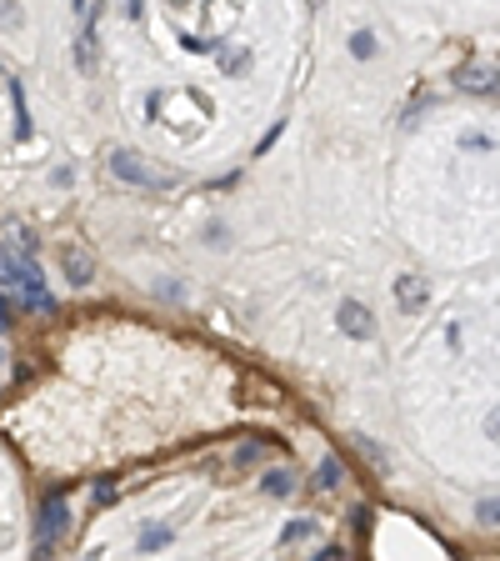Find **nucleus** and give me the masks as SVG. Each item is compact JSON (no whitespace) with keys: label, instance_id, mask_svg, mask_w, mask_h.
<instances>
[{"label":"nucleus","instance_id":"obj_1","mask_svg":"<svg viewBox=\"0 0 500 561\" xmlns=\"http://www.w3.org/2000/svg\"><path fill=\"white\" fill-rule=\"evenodd\" d=\"M0 291L21 296V306H30V311L55 306L50 291H46V280H40V266L25 251H11V246H0Z\"/></svg>","mask_w":500,"mask_h":561},{"label":"nucleus","instance_id":"obj_2","mask_svg":"<svg viewBox=\"0 0 500 561\" xmlns=\"http://www.w3.org/2000/svg\"><path fill=\"white\" fill-rule=\"evenodd\" d=\"M111 176H121L125 186H140V191H165V186H175L171 171L146 166L136 151H111Z\"/></svg>","mask_w":500,"mask_h":561},{"label":"nucleus","instance_id":"obj_3","mask_svg":"<svg viewBox=\"0 0 500 561\" xmlns=\"http://www.w3.org/2000/svg\"><path fill=\"white\" fill-rule=\"evenodd\" d=\"M65 532V497L61 491H50L46 501H40V522H36V551H50L55 541H61Z\"/></svg>","mask_w":500,"mask_h":561},{"label":"nucleus","instance_id":"obj_4","mask_svg":"<svg viewBox=\"0 0 500 561\" xmlns=\"http://www.w3.org/2000/svg\"><path fill=\"white\" fill-rule=\"evenodd\" d=\"M336 326L350 336V341H371V336H375V321H371V311H365L361 301H340Z\"/></svg>","mask_w":500,"mask_h":561},{"label":"nucleus","instance_id":"obj_5","mask_svg":"<svg viewBox=\"0 0 500 561\" xmlns=\"http://www.w3.org/2000/svg\"><path fill=\"white\" fill-rule=\"evenodd\" d=\"M61 261H65V276H71L75 286H90V271H96V266H90V255H80L75 246H65Z\"/></svg>","mask_w":500,"mask_h":561},{"label":"nucleus","instance_id":"obj_6","mask_svg":"<svg viewBox=\"0 0 500 561\" xmlns=\"http://www.w3.org/2000/svg\"><path fill=\"white\" fill-rule=\"evenodd\" d=\"M265 491H271V497H290V491H296V476L286 472V466H275V472H265Z\"/></svg>","mask_w":500,"mask_h":561},{"label":"nucleus","instance_id":"obj_7","mask_svg":"<svg viewBox=\"0 0 500 561\" xmlns=\"http://www.w3.org/2000/svg\"><path fill=\"white\" fill-rule=\"evenodd\" d=\"M321 532V522H311V516H305V522H290L286 532H280V547H296V541H305V536H315Z\"/></svg>","mask_w":500,"mask_h":561},{"label":"nucleus","instance_id":"obj_8","mask_svg":"<svg viewBox=\"0 0 500 561\" xmlns=\"http://www.w3.org/2000/svg\"><path fill=\"white\" fill-rule=\"evenodd\" d=\"M11 101H15V136H30V115H25V96H21V86L11 80Z\"/></svg>","mask_w":500,"mask_h":561},{"label":"nucleus","instance_id":"obj_9","mask_svg":"<svg viewBox=\"0 0 500 561\" xmlns=\"http://www.w3.org/2000/svg\"><path fill=\"white\" fill-rule=\"evenodd\" d=\"M396 301H405V306H421V301H425V286H415V280H396Z\"/></svg>","mask_w":500,"mask_h":561},{"label":"nucleus","instance_id":"obj_10","mask_svg":"<svg viewBox=\"0 0 500 561\" xmlns=\"http://www.w3.org/2000/svg\"><path fill=\"white\" fill-rule=\"evenodd\" d=\"M315 476H321V486H325V491H336V486H340V461H336V456H325V461H321V472H315Z\"/></svg>","mask_w":500,"mask_h":561},{"label":"nucleus","instance_id":"obj_11","mask_svg":"<svg viewBox=\"0 0 500 561\" xmlns=\"http://www.w3.org/2000/svg\"><path fill=\"white\" fill-rule=\"evenodd\" d=\"M0 21H5V26H21V5H15V0H0Z\"/></svg>","mask_w":500,"mask_h":561},{"label":"nucleus","instance_id":"obj_12","mask_svg":"<svg viewBox=\"0 0 500 561\" xmlns=\"http://www.w3.org/2000/svg\"><path fill=\"white\" fill-rule=\"evenodd\" d=\"M171 541V532H146L140 536V551H155V547H165Z\"/></svg>","mask_w":500,"mask_h":561},{"label":"nucleus","instance_id":"obj_13","mask_svg":"<svg viewBox=\"0 0 500 561\" xmlns=\"http://www.w3.org/2000/svg\"><path fill=\"white\" fill-rule=\"evenodd\" d=\"M350 51H355V55H375V40H371V36H365V30H361V36L350 40Z\"/></svg>","mask_w":500,"mask_h":561},{"label":"nucleus","instance_id":"obj_14","mask_svg":"<svg viewBox=\"0 0 500 561\" xmlns=\"http://www.w3.org/2000/svg\"><path fill=\"white\" fill-rule=\"evenodd\" d=\"M480 522H486V526H496V497H486V501H480Z\"/></svg>","mask_w":500,"mask_h":561},{"label":"nucleus","instance_id":"obj_15","mask_svg":"<svg viewBox=\"0 0 500 561\" xmlns=\"http://www.w3.org/2000/svg\"><path fill=\"white\" fill-rule=\"evenodd\" d=\"M5 326H11V296L0 291V331H5Z\"/></svg>","mask_w":500,"mask_h":561}]
</instances>
